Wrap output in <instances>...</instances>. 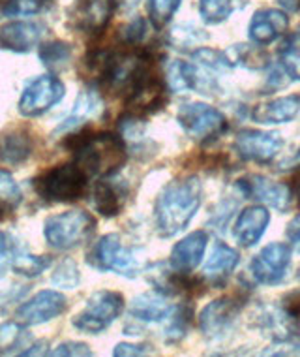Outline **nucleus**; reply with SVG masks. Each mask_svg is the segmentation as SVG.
I'll return each instance as SVG.
<instances>
[{
	"mask_svg": "<svg viewBox=\"0 0 300 357\" xmlns=\"http://www.w3.org/2000/svg\"><path fill=\"white\" fill-rule=\"evenodd\" d=\"M203 186L197 177L175 178L159 192L154 205L156 229L161 237L171 239L178 235L201 207Z\"/></svg>",
	"mask_w": 300,
	"mask_h": 357,
	"instance_id": "1",
	"label": "nucleus"
},
{
	"mask_svg": "<svg viewBox=\"0 0 300 357\" xmlns=\"http://www.w3.org/2000/svg\"><path fill=\"white\" fill-rule=\"evenodd\" d=\"M66 147L74 151L75 162L88 173V177L113 175L126 162L124 142L115 134H107V132H100V134L81 132L68 139Z\"/></svg>",
	"mask_w": 300,
	"mask_h": 357,
	"instance_id": "2",
	"label": "nucleus"
},
{
	"mask_svg": "<svg viewBox=\"0 0 300 357\" xmlns=\"http://www.w3.org/2000/svg\"><path fill=\"white\" fill-rule=\"evenodd\" d=\"M88 185V173L74 164H62L43 172L34 178V190L45 202L53 204H70L85 196Z\"/></svg>",
	"mask_w": 300,
	"mask_h": 357,
	"instance_id": "3",
	"label": "nucleus"
},
{
	"mask_svg": "<svg viewBox=\"0 0 300 357\" xmlns=\"http://www.w3.org/2000/svg\"><path fill=\"white\" fill-rule=\"evenodd\" d=\"M86 261L96 271H113L123 277H135L143 271L145 258L137 248L126 247L117 234L104 235L102 239L90 248Z\"/></svg>",
	"mask_w": 300,
	"mask_h": 357,
	"instance_id": "4",
	"label": "nucleus"
},
{
	"mask_svg": "<svg viewBox=\"0 0 300 357\" xmlns=\"http://www.w3.org/2000/svg\"><path fill=\"white\" fill-rule=\"evenodd\" d=\"M96 229V220L88 213L79 209L66 211L49 216L43 222V237L55 250H72L90 239Z\"/></svg>",
	"mask_w": 300,
	"mask_h": 357,
	"instance_id": "5",
	"label": "nucleus"
},
{
	"mask_svg": "<svg viewBox=\"0 0 300 357\" xmlns=\"http://www.w3.org/2000/svg\"><path fill=\"white\" fill-rule=\"evenodd\" d=\"M124 297L118 291L102 289L88 297L86 307L75 316L72 324L75 329L88 335H98L123 314Z\"/></svg>",
	"mask_w": 300,
	"mask_h": 357,
	"instance_id": "6",
	"label": "nucleus"
},
{
	"mask_svg": "<svg viewBox=\"0 0 300 357\" xmlns=\"http://www.w3.org/2000/svg\"><path fill=\"white\" fill-rule=\"evenodd\" d=\"M177 121L188 136L199 142L218 139L227 130V121L220 111L201 102H188L180 105Z\"/></svg>",
	"mask_w": 300,
	"mask_h": 357,
	"instance_id": "7",
	"label": "nucleus"
},
{
	"mask_svg": "<svg viewBox=\"0 0 300 357\" xmlns=\"http://www.w3.org/2000/svg\"><path fill=\"white\" fill-rule=\"evenodd\" d=\"M66 94V86L55 75H40L31 81L19 98V113L23 117H40L55 107Z\"/></svg>",
	"mask_w": 300,
	"mask_h": 357,
	"instance_id": "8",
	"label": "nucleus"
},
{
	"mask_svg": "<svg viewBox=\"0 0 300 357\" xmlns=\"http://www.w3.org/2000/svg\"><path fill=\"white\" fill-rule=\"evenodd\" d=\"M291 265V248L283 243H270L251 259V275L259 284L274 286L285 278Z\"/></svg>",
	"mask_w": 300,
	"mask_h": 357,
	"instance_id": "9",
	"label": "nucleus"
},
{
	"mask_svg": "<svg viewBox=\"0 0 300 357\" xmlns=\"http://www.w3.org/2000/svg\"><path fill=\"white\" fill-rule=\"evenodd\" d=\"M66 308L68 299L64 294L55 289H43L17 308L15 318L23 326H40L64 314Z\"/></svg>",
	"mask_w": 300,
	"mask_h": 357,
	"instance_id": "10",
	"label": "nucleus"
},
{
	"mask_svg": "<svg viewBox=\"0 0 300 357\" xmlns=\"http://www.w3.org/2000/svg\"><path fill=\"white\" fill-rule=\"evenodd\" d=\"M283 147V139L276 132H265V130H242L235 137V149L237 153L251 162H270Z\"/></svg>",
	"mask_w": 300,
	"mask_h": 357,
	"instance_id": "11",
	"label": "nucleus"
},
{
	"mask_svg": "<svg viewBox=\"0 0 300 357\" xmlns=\"http://www.w3.org/2000/svg\"><path fill=\"white\" fill-rule=\"evenodd\" d=\"M237 186L248 199H258L278 213H285L291 204V194H293L291 188L282 183L270 181L263 175H250V177L240 178Z\"/></svg>",
	"mask_w": 300,
	"mask_h": 357,
	"instance_id": "12",
	"label": "nucleus"
},
{
	"mask_svg": "<svg viewBox=\"0 0 300 357\" xmlns=\"http://www.w3.org/2000/svg\"><path fill=\"white\" fill-rule=\"evenodd\" d=\"M240 312V303L233 297H220L209 303L199 314V329L209 339H220L231 327Z\"/></svg>",
	"mask_w": 300,
	"mask_h": 357,
	"instance_id": "13",
	"label": "nucleus"
},
{
	"mask_svg": "<svg viewBox=\"0 0 300 357\" xmlns=\"http://www.w3.org/2000/svg\"><path fill=\"white\" fill-rule=\"evenodd\" d=\"M289 29V17L287 13L282 10H274V8H265L259 12L253 13L250 21V40L258 45H267L283 36Z\"/></svg>",
	"mask_w": 300,
	"mask_h": 357,
	"instance_id": "14",
	"label": "nucleus"
},
{
	"mask_svg": "<svg viewBox=\"0 0 300 357\" xmlns=\"http://www.w3.org/2000/svg\"><path fill=\"white\" fill-rule=\"evenodd\" d=\"M209 237L205 231H194L186 235L182 241H178L173 247L171 256H169V267L175 269L180 275H188L194 271L197 265L201 264L205 250H207Z\"/></svg>",
	"mask_w": 300,
	"mask_h": 357,
	"instance_id": "15",
	"label": "nucleus"
},
{
	"mask_svg": "<svg viewBox=\"0 0 300 357\" xmlns=\"http://www.w3.org/2000/svg\"><path fill=\"white\" fill-rule=\"evenodd\" d=\"M270 224V213L263 205L246 207L235 222V239L240 247L250 248L258 245Z\"/></svg>",
	"mask_w": 300,
	"mask_h": 357,
	"instance_id": "16",
	"label": "nucleus"
},
{
	"mask_svg": "<svg viewBox=\"0 0 300 357\" xmlns=\"http://www.w3.org/2000/svg\"><path fill=\"white\" fill-rule=\"evenodd\" d=\"M104 111V102L100 98V94L94 89H85L81 91L77 100H75L74 109L56 126L53 136H64V134H72L77 130L83 123L90 121V119L100 117V113Z\"/></svg>",
	"mask_w": 300,
	"mask_h": 357,
	"instance_id": "17",
	"label": "nucleus"
},
{
	"mask_svg": "<svg viewBox=\"0 0 300 357\" xmlns=\"http://www.w3.org/2000/svg\"><path fill=\"white\" fill-rule=\"evenodd\" d=\"M43 29L29 21H13L0 29V47L13 53H29L36 47Z\"/></svg>",
	"mask_w": 300,
	"mask_h": 357,
	"instance_id": "18",
	"label": "nucleus"
},
{
	"mask_svg": "<svg viewBox=\"0 0 300 357\" xmlns=\"http://www.w3.org/2000/svg\"><path fill=\"white\" fill-rule=\"evenodd\" d=\"M251 117L259 124L293 123L300 119V94H291V96L265 102L253 109Z\"/></svg>",
	"mask_w": 300,
	"mask_h": 357,
	"instance_id": "19",
	"label": "nucleus"
},
{
	"mask_svg": "<svg viewBox=\"0 0 300 357\" xmlns=\"http://www.w3.org/2000/svg\"><path fill=\"white\" fill-rule=\"evenodd\" d=\"M239 252L231 248L226 243H216L210 258L203 269V277L207 278L212 286H221L227 282V278L231 277L235 267L239 265Z\"/></svg>",
	"mask_w": 300,
	"mask_h": 357,
	"instance_id": "20",
	"label": "nucleus"
},
{
	"mask_svg": "<svg viewBox=\"0 0 300 357\" xmlns=\"http://www.w3.org/2000/svg\"><path fill=\"white\" fill-rule=\"evenodd\" d=\"M171 305L167 303L166 294L161 291H148L137 296L129 305V316L137 321H161L171 314Z\"/></svg>",
	"mask_w": 300,
	"mask_h": 357,
	"instance_id": "21",
	"label": "nucleus"
},
{
	"mask_svg": "<svg viewBox=\"0 0 300 357\" xmlns=\"http://www.w3.org/2000/svg\"><path fill=\"white\" fill-rule=\"evenodd\" d=\"M32 154L31 134L23 128H12L0 134V160L4 164H23Z\"/></svg>",
	"mask_w": 300,
	"mask_h": 357,
	"instance_id": "22",
	"label": "nucleus"
},
{
	"mask_svg": "<svg viewBox=\"0 0 300 357\" xmlns=\"http://www.w3.org/2000/svg\"><path fill=\"white\" fill-rule=\"evenodd\" d=\"M113 10H115L113 0H83L77 12V23L85 32L96 34L107 26Z\"/></svg>",
	"mask_w": 300,
	"mask_h": 357,
	"instance_id": "23",
	"label": "nucleus"
},
{
	"mask_svg": "<svg viewBox=\"0 0 300 357\" xmlns=\"http://www.w3.org/2000/svg\"><path fill=\"white\" fill-rule=\"evenodd\" d=\"M126 199L124 186L117 185V181H100L92 192V204L102 216H117Z\"/></svg>",
	"mask_w": 300,
	"mask_h": 357,
	"instance_id": "24",
	"label": "nucleus"
},
{
	"mask_svg": "<svg viewBox=\"0 0 300 357\" xmlns=\"http://www.w3.org/2000/svg\"><path fill=\"white\" fill-rule=\"evenodd\" d=\"M31 346V337L25 331L23 324L8 321L0 326V356H23V351Z\"/></svg>",
	"mask_w": 300,
	"mask_h": 357,
	"instance_id": "25",
	"label": "nucleus"
},
{
	"mask_svg": "<svg viewBox=\"0 0 300 357\" xmlns=\"http://www.w3.org/2000/svg\"><path fill=\"white\" fill-rule=\"evenodd\" d=\"M248 4V0H199V15L209 25H220Z\"/></svg>",
	"mask_w": 300,
	"mask_h": 357,
	"instance_id": "26",
	"label": "nucleus"
},
{
	"mask_svg": "<svg viewBox=\"0 0 300 357\" xmlns=\"http://www.w3.org/2000/svg\"><path fill=\"white\" fill-rule=\"evenodd\" d=\"M167 86L173 93H184L191 89H199V72L191 64L182 61H173L167 66Z\"/></svg>",
	"mask_w": 300,
	"mask_h": 357,
	"instance_id": "27",
	"label": "nucleus"
},
{
	"mask_svg": "<svg viewBox=\"0 0 300 357\" xmlns=\"http://www.w3.org/2000/svg\"><path fill=\"white\" fill-rule=\"evenodd\" d=\"M49 265L51 258H47V256H34V254L25 252V250H21V248L15 250V256H13L12 261L13 271L17 273V275H23V277L29 278L40 277Z\"/></svg>",
	"mask_w": 300,
	"mask_h": 357,
	"instance_id": "28",
	"label": "nucleus"
},
{
	"mask_svg": "<svg viewBox=\"0 0 300 357\" xmlns=\"http://www.w3.org/2000/svg\"><path fill=\"white\" fill-rule=\"evenodd\" d=\"M280 66L289 79L300 81V32L293 34L283 43L280 51Z\"/></svg>",
	"mask_w": 300,
	"mask_h": 357,
	"instance_id": "29",
	"label": "nucleus"
},
{
	"mask_svg": "<svg viewBox=\"0 0 300 357\" xmlns=\"http://www.w3.org/2000/svg\"><path fill=\"white\" fill-rule=\"evenodd\" d=\"M205 40H207L205 31L197 29V26L191 25V23L175 26V29L169 32V43H171L175 50H190V47H199Z\"/></svg>",
	"mask_w": 300,
	"mask_h": 357,
	"instance_id": "30",
	"label": "nucleus"
},
{
	"mask_svg": "<svg viewBox=\"0 0 300 357\" xmlns=\"http://www.w3.org/2000/svg\"><path fill=\"white\" fill-rule=\"evenodd\" d=\"M191 321V307H177L167 316L166 324V340L167 342H178L186 337Z\"/></svg>",
	"mask_w": 300,
	"mask_h": 357,
	"instance_id": "31",
	"label": "nucleus"
},
{
	"mask_svg": "<svg viewBox=\"0 0 300 357\" xmlns=\"http://www.w3.org/2000/svg\"><path fill=\"white\" fill-rule=\"evenodd\" d=\"M40 59H42L43 66H47V68H64L68 62L72 61V47L66 42L43 43L40 50Z\"/></svg>",
	"mask_w": 300,
	"mask_h": 357,
	"instance_id": "32",
	"label": "nucleus"
},
{
	"mask_svg": "<svg viewBox=\"0 0 300 357\" xmlns=\"http://www.w3.org/2000/svg\"><path fill=\"white\" fill-rule=\"evenodd\" d=\"M51 280H53V284L58 286V288H77V284H79L81 280V275L75 261H72V259H64V261H61V265L56 267V271L53 273V278H51Z\"/></svg>",
	"mask_w": 300,
	"mask_h": 357,
	"instance_id": "33",
	"label": "nucleus"
},
{
	"mask_svg": "<svg viewBox=\"0 0 300 357\" xmlns=\"http://www.w3.org/2000/svg\"><path fill=\"white\" fill-rule=\"evenodd\" d=\"M180 6V0H148V13L156 26H164Z\"/></svg>",
	"mask_w": 300,
	"mask_h": 357,
	"instance_id": "34",
	"label": "nucleus"
},
{
	"mask_svg": "<svg viewBox=\"0 0 300 357\" xmlns=\"http://www.w3.org/2000/svg\"><path fill=\"white\" fill-rule=\"evenodd\" d=\"M45 0H8L2 6V13L6 17H19V15H32L42 10Z\"/></svg>",
	"mask_w": 300,
	"mask_h": 357,
	"instance_id": "35",
	"label": "nucleus"
},
{
	"mask_svg": "<svg viewBox=\"0 0 300 357\" xmlns=\"http://www.w3.org/2000/svg\"><path fill=\"white\" fill-rule=\"evenodd\" d=\"M21 188L12 177V173L6 169H0V202L10 205H17L21 202Z\"/></svg>",
	"mask_w": 300,
	"mask_h": 357,
	"instance_id": "36",
	"label": "nucleus"
},
{
	"mask_svg": "<svg viewBox=\"0 0 300 357\" xmlns=\"http://www.w3.org/2000/svg\"><path fill=\"white\" fill-rule=\"evenodd\" d=\"M194 61L212 70H223L231 66V61H229V56H227L226 53L214 50H205V47H203V50H197L196 53H194Z\"/></svg>",
	"mask_w": 300,
	"mask_h": 357,
	"instance_id": "37",
	"label": "nucleus"
},
{
	"mask_svg": "<svg viewBox=\"0 0 300 357\" xmlns=\"http://www.w3.org/2000/svg\"><path fill=\"white\" fill-rule=\"evenodd\" d=\"M15 250H17L15 241H13L6 231H0V278L4 277L8 269L12 267Z\"/></svg>",
	"mask_w": 300,
	"mask_h": 357,
	"instance_id": "38",
	"label": "nucleus"
},
{
	"mask_svg": "<svg viewBox=\"0 0 300 357\" xmlns=\"http://www.w3.org/2000/svg\"><path fill=\"white\" fill-rule=\"evenodd\" d=\"M49 356L58 357V356H68V357H90L92 350L85 342H75V340H66L49 351Z\"/></svg>",
	"mask_w": 300,
	"mask_h": 357,
	"instance_id": "39",
	"label": "nucleus"
},
{
	"mask_svg": "<svg viewBox=\"0 0 300 357\" xmlns=\"http://www.w3.org/2000/svg\"><path fill=\"white\" fill-rule=\"evenodd\" d=\"M145 34H147V25H145V21H143V19H135L134 23H129V25L123 31V40L126 43H129V45H137V43L145 38Z\"/></svg>",
	"mask_w": 300,
	"mask_h": 357,
	"instance_id": "40",
	"label": "nucleus"
},
{
	"mask_svg": "<svg viewBox=\"0 0 300 357\" xmlns=\"http://www.w3.org/2000/svg\"><path fill=\"white\" fill-rule=\"evenodd\" d=\"M113 354L117 357H126V356H147L150 354L147 344H132V342H123V344L115 346Z\"/></svg>",
	"mask_w": 300,
	"mask_h": 357,
	"instance_id": "41",
	"label": "nucleus"
},
{
	"mask_svg": "<svg viewBox=\"0 0 300 357\" xmlns=\"http://www.w3.org/2000/svg\"><path fill=\"white\" fill-rule=\"evenodd\" d=\"M285 235H287L291 248H293L294 252L300 254V215L294 216L293 220L289 222L287 229H285Z\"/></svg>",
	"mask_w": 300,
	"mask_h": 357,
	"instance_id": "42",
	"label": "nucleus"
},
{
	"mask_svg": "<svg viewBox=\"0 0 300 357\" xmlns=\"http://www.w3.org/2000/svg\"><path fill=\"white\" fill-rule=\"evenodd\" d=\"M45 354H49L45 340H38V342L31 344L25 351H23V356H45Z\"/></svg>",
	"mask_w": 300,
	"mask_h": 357,
	"instance_id": "43",
	"label": "nucleus"
},
{
	"mask_svg": "<svg viewBox=\"0 0 300 357\" xmlns=\"http://www.w3.org/2000/svg\"><path fill=\"white\" fill-rule=\"evenodd\" d=\"M291 192H293L294 196L299 197V202H300V172L294 173L293 181H291Z\"/></svg>",
	"mask_w": 300,
	"mask_h": 357,
	"instance_id": "44",
	"label": "nucleus"
},
{
	"mask_svg": "<svg viewBox=\"0 0 300 357\" xmlns=\"http://www.w3.org/2000/svg\"><path fill=\"white\" fill-rule=\"evenodd\" d=\"M297 312H299V314H300V301H299V308H297Z\"/></svg>",
	"mask_w": 300,
	"mask_h": 357,
	"instance_id": "45",
	"label": "nucleus"
},
{
	"mask_svg": "<svg viewBox=\"0 0 300 357\" xmlns=\"http://www.w3.org/2000/svg\"><path fill=\"white\" fill-rule=\"evenodd\" d=\"M0 213H2V204H0Z\"/></svg>",
	"mask_w": 300,
	"mask_h": 357,
	"instance_id": "46",
	"label": "nucleus"
}]
</instances>
